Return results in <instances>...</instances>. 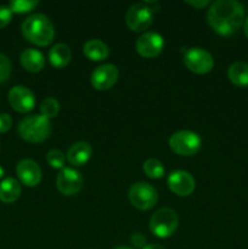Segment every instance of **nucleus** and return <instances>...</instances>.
I'll use <instances>...</instances> for the list:
<instances>
[{
	"mask_svg": "<svg viewBox=\"0 0 248 249\" xmlns=\"http://www.w3.org/2000/svg\"><path fill=\"white\" fill-rule=\"evenodd\" d=\"M208 23L220 36H231L243 23L245 10L236 0H216L207 14Z\"/></svg>",
	"mask_w": 248,
	"mask_h": 249,
	"instance_id": "1",
	"label": "nucleus"
},
{
	"mask_svg": "<svg viewBox=\"0 0 248 249\" xmlns=\"http://www.w3.org/2000/svg\"><path fill=\"white\" fill-rule=\"evenodd\" d=\"M22 33L31 43L45 46L53 40L55 28L48 16L44 14H33L22 23Z\"/></svg>",
	"mask_w": 248,
	"mask_h": 249,
	"instance_id": "2",
	"label": "nucleus"
},
{
	"mask_svg": "<svg viewBox=\"0 0 248 249\" xmlns=\"http://www.w3.org/2000/svg\"><path fill=\"white\" fill-rule=\"evenodd\" d=\"M18 134L28 142H43L51 134L50 119L41 114L26 117L19 122Z\"/></svg>",
	"mask_w": 248,
	"mask_h": 249,
	"instance_id": "3",
	"label": "nucleus"
},
{
	"mask_svg": "<svg viewBox=\"0 0 248 249\" xmlns=\"http://www.w3.org/2000/svg\"><path fill=\"white\" fill-rule=\"evenodd\" d=\"M179 218L174 209L160 208L150 219V230L159 238H168L177 231Z\"/></svg>",
	"mask_w": 248,
	"mask_h": 249,
	"instance_id": "4",
	"label": "nucleus"
},
{
	"mask_svg": "<svg viewBox=\"0 0 248 249\" xmlns=\"http://www.w3.org/2000/svg\"><path fill=\"white\" fill-rule=\"evenodd\" d=\"M202 140L198 134L191 130H179L169 139V146L175 153L181 156H192L201 148Z\"/></svg>",
	"mask_w": 248,
	"mask_h": 249,
	"instance_id": "5",
	"label": "nucleus"
},
{
	"mask_svg": "<svg viewBox=\"0 0 248 249\" xmlns=\"http://www.w3.org/2000/svg\"><path fill=\"white\" fill-rule=\"evenodd\" d=\"M129 201L140 211H148L158 201L157 190L147 182H135L129 189Z\"/></svg>",
	"mask_w": 248,
	"mask_h": 249,
	"instance_id": "6",
	"label": "nucleus"
},
{
	"mask_svg": "<svg viewBox=\"0 0 248 249\" xmlns=\"http://www.w3.org/2000/svg\"><path fill=\"white\" fill-rule=\"evenodd\" d=\"M153 21V12L146 2L131 5L125 14L126 26L134 32H141L148 28Z\"/></svg>",
	"mask_w": 248,
	"mask_h": 249,
	"instance_id": "7",
	"label": "nucleus"
},
{
	"mask_svg": "<svg viewBox=\"0 0 248 249\" xmlns=\"http://www.w3.org/2000/svg\"><path fill=\"white\" fill-rule=\"evenodd\" d=\"M184 63L192 72L204 74L213 68L214 58L206 49L191 48L185 53Z\"/></svg>",
	"mask_w": 248,
	"mask_h": 249,
	"instance_id": "8",
	"label": "nucleus"
},
{
	"mask_svg": "<svg viewBox=\"0 0 248 249\" xmlns=\"http://www.w3.org/2000/svg\"><path fill=\"white\" fill-rule=\"evenodd\" d=\"M84 179L74 168H62L56 178V186L65 196H73L83 189Z\"/></svg>",
	"mask_w": 248,
	"mask_h": 249,
	"instance_id": "9",
	"label": "nucleus"
},
{
	"mask_svg": "<svg viewBox=\"0 0 248 249\" xmlns=\"http://www.w3.org/2000/svg\"><path fill=\"white\" fill-rule=\"evenodd\" d=\"M164 46V39L157 32H146L136 40V50L143 57H156Z\"/></svg>",
	"mask_w": 248,
	"mask_h": 249,
	"instance_id": "10",
	"label": "nucleus"
},
{
	"mask_svg": "<svg viewBox=\"0 0 248 249\" xmlns=\"http://www.w3.org/2000/svg\"><path fill=\"white\" fill-rule=\"evenodd\" d=\"M168 186L177 196H189L194 192L196 182L186 170H174L168 175Z\"/></svg>",
	"mask_w": 248,
	"mask_h": 249,
	"instance_id": "11",
	"label": "nucleus"
},
{
	"mask_svg": "<svg viewBox=\"0 0 248 249\" xmlns=\"http://www.w3.org/2000/svg\"><path fill=\"white\" fill-rule=\"evenodd\" d=\"M9 102L15 111L27 113L33 109L35 105V97L28 88L16 85L9 91Z\"/></svg>",
	"mask_w": 248,
	"mask_h": 249,
	"instance_id": "12",
	"label": "nucleus"
},
{
	"mask_svg": "<svg viewBox=\"0 0 248 249\" xmlns=\"http://www.w3.org/2000/svg\"><path fill=\"white\" fill-rule=\"evenodd\" d=\"M118 68L112 63L101 65L94 70L91 74V84L97 90H108L118 79Z\"/></svg>",
	"mask_w": 248,
	"mask_h": 249,
	"instance_id": "13",
	"label": "nucleus"
},
{
	"mask_svg": "<svg viewBox=\"0 0 248 249\" xmlns=\"http://www.w3.org/2000/svg\"><path fill=\"white\" fill-rule=\"evenodd\" d=\"M17 177L26 186L34 187L40 182L41 169L36 162L33 160H22L16 165Z\"/></svg>",
	"mask_w": 248,
	"mask_h": 249,
	"instance_id": "14",
	"label": "nucleus"
},
{
	"mask_svg": "<svg viewBox=\"0 0 248 249\" xmlns=\"http://www.w3.org/2000/svg\"><path fill=\"white\" fill-rule=\"evenodd\" d=\"M91 155L92 148L90 143L85 142V141H78L68 148L67 160L72 165L80 167L90 160Z\"/></svg>",
	"mask_w": 248,
	"mask_h": 249,
	"instance_id": "15",
	"label": "nucleus"
},
{
	"mask_svg": "<svg viewBox=\"0 0 248 249\" xmlns=\"http://www.w3.org/2000/svg\"><path fill=\"white\" fill-rule=\"evenodd\" d=\"M21 65L23 66L24 70L28 72L36 73L41 71L45 66V57L39 50L33 48L26 49L21 53Z\"/></svg>",
	"mask_w": 248,
	"mask_h": 249,
	"instance_id": "16",
	"label": "nucleus"
},
{
	"mask_svg": "<svg viewBox=\"0 0 248 249\" xmlns=\"http://www.w3.org/2000/svg\"><path fill=\"white\" fill-rule=\"evenodd\" d=\"M71 58H72V51L70 46L63 43L56 44L49 51V61L56 68H62L67 66Z\"/></svg>",
	"mask_w": 248,
	"mask_h": 249,
	"instance_id": "17",
	"label": "nucleus"
},
{
	"mask_svg": "<svg viewBox=\"0 0 248 249\" xmlns=\"http://www.w3.org/2000/svg\"><path fill=\"white\" fill-rule=\"evenodd\" d=\"M84 55L91 61H102L109 55V49L107 44L100 39H90L83 46Z\"/></svg>",
	"mask_w": 248,
	"mask_h": 249,
	"instance_id": "18",
	"label": "nucleus"
},
{
	"mask_svg": "<svg viewBox=\"0 0 248 249\" xmlns=\"http://www.w3.org/2000/svg\"><path fill=\"white\" fill-rule=\"evenodd\" d=\"M21 195V185L14 178H6L0 182V201L12 203L17 201Z\"/></svg>",
	"mask_w": 248,
	"mask_h": 249,
	"instance_id": "19",
	"label": "nucleus"
},
{
	"mask_svg": "<svg viewBox=\"0 0 248 249\" xmlns=\"http://www.w3.org/2000/svg\"><path fill=\"white\" fill-rule=\"evenodd\" d=\"M229 79L237 87H247L248 85V63L238 62L232 63L228 70Z\"/></svg>",
	"mask_w": 248,
	"mask_h": 249,
	"instance_id": "20",
	"label": "nucleus"
},
{
	"mask_svg": "<svg viewBox=\"0 0 248 249\" xmlns=\"http://www.w3.org/2000/svg\"><path fill=\"white\" fill-rule=\"evenodd\" d=\"M142 169L148 178L152 179H159L164 175V167L162 163L156 158H148L143 162Z\"/></svg>",
	"mask_w": 248,
	"mask_h": 249,
	"instance_id": "21",
	"label": "nucleus"
},
{
	"mask_svg": "<svg viewBox=\"0 0 248 249\" xmlns=\"http://www.w3.org/2000/svg\"><path fill=\"white\" fill-rule=\"evenodd\" d=\"M40 111L41 116L46 117V118H53L57 116L58 111H60V104L53 97H46L41 101L40 104Z\"/></svg>",
	"mask_w": 248,
	"mask_h": 249,
	"instance_id": "22",
	"label": "nucleus"
},
{
	"mask_svg": "<svg viewBox=\"0 0 248 249\" xmlns=\"http://www.w3.org/2000/svg\"><path fill=\"white\" fill-rule=\"evenodd\" d=\"M39 1L36 0H12L10 1L9 7L12 12L17 14H24V12L32 11L35 6H38Z\"/></svg>",
	"mask_w": 248,
	"mask_h": 249,
	"instance_id": "23",
	"label": "nucleus"
},
{
	"mask_svg": "<svg viewBox=\"0 0 248 249\" xmlns=\"http://www.w3.org/2000/svg\"><path fill=\"white\" fill-rule=\"evenodd\" d=\"M65 153L61 150H57V148H53L46 155V160L55 169H62V168H65L63 167L65 165Z\"/></svg>",
	"mask_w": 248,
	"mask_h": 249,
	"instance_id": "24",
	"label": "nucleus"
},
{
	"mask_svg": "<svg viewBox=\"0 0 248 249\" xmlns=\"http://www.w3.org/2000/svg\"><path fill=\"white\" fill-rule=\"evenodd\" d=\"M10 74H11V62L7 56L0 53V83H4L5 80L9 79Z\"/></svg>",
	"mask_w": 248,
	"mask_h": 249,
	"instance_id": "25",
	"label": "nucleus"
},
{
	"mask_svg": "<svg viewBox=\"0 0 248 249\" xmlns=\"http://www.w3.org/2000/svg\"><path fill=\"white\" fill-rule=\"evenodd\" d=\"M12 18V11L9 6H0V28H4Z\"/></svg>",
	"mask_w": 248,
	"mask_h": 249,
	"instance_id": "26",
	"label": "nucleus"
},
{
	"mask_svg": "<svg viewBox=\"0 0 248 249\" xmlns=\"http://www.w3.org/2000/svg\"><path fill=\"white\" fill-rule=\"evenodd\" d=\"M12 126V118L9 113H0V133H6Z\"/></svg>",
	"mask_w": 248,
	"mask_h": 249,
	"instance_id": "27",
	"label": "nucleus"
},
{
	"mask_svg": "<svg viewBox=\"0 0 248 249\" xmlns=\"http://www.w3.org/2000/svg\"><path fill=\"white\" fill-rule=\"evenodd\" d=\"M131 242H133V245H135L136 247L143 248L146 246V238L145 236L141 235V233H134V235L131 236Z\"/></svg>",
	"mask_w": 248,
	"mask_h": 249,
	"instance_id": "28",
	"label": "nucleus"
},
{
	"mask_svg": "<svg viewBox=\"0 0 248 249\" xmlns=\"http://www.w3.org/2000/svg\"><path fill=\"white\" fill-rule=\"evenodd\" d=\"M187 4L191 5V6L196 7V9H201V7H204L207 6V5H209L211 2L208 1V0H187Z\"/></svg>",
	"mask_w": 248,
	"mask_h": 249,
	"instance_id": "29",
	"label": "nucleus"
},
{
	"mask_svg": "<svg viewBox=\"0 0 248 249\" xmlns=\"http://www.w3.org/2000/svg\"><path fill=\"white\" fill-rule=\"evenodd\" d=\"M142 249H167V248L162 245H156V243H152V245H146Z\"/></svg>",
	"mask_w": 248,
	"mask_h": 249,
	"instance_id": "30",
	"label": "nucleus"
},
{
	"mask_svg": "<svg viewBox=\"0 0 248 249\" xmlns=\"http://www.w3.org/2000/svg\"><path fill=\"white\" fill-rule=\"evenodd\" d=\"M245 34H246V36L248 38V17H247V19H246V23H245Z\"/></svg>",
	"mask_w": 248,
	"mask_h": 249,
	"instance_id": "31",
	"label": "nucleus"
},
{
	"mask_svg": "<svg viewBox=\"0 0 248 249\" xmlns=\"http://www.w3.org/2000/svg\"><path fill=\"white\" fill-rule=\"evenodd\" d=\"M4 169H2V168H1V165H0V179H1V178L2 177H4Z\"/></svg>",
	"mask_w": 248,
	"mask_h": 249,
	"instance_id": "32",
	"label": "nucleus"
},
{
	"mask_svg": "<svg viewBox=\"0 0 248 249\" xmlns=\"http://www.w3.org/2000/svg\"><path fill=\"white\" fill-rule=\"evenodd\" d=\"M113 249H131L129 247H117V248H113Z\"/></svg>",
	"mask_w": 248,
	"mask_h": 249,
	"instance_id": "33",
	"label": "nucleus"
}]
</instances>
